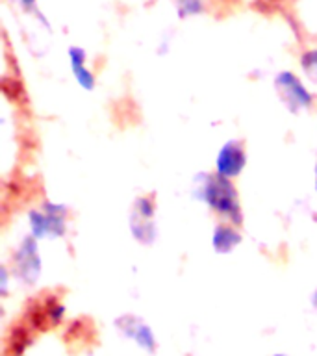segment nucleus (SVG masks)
Here are the masks:
<instances>
[{"mask_svg":"<svg viewBox=\"0 0 317 356\" xmlns=\"http://www.w3.org/2000/svg\"><path fill=\"white\" fill-rule=\"evenodd\" d=\"M197 184H199L195 189L197 199L202 200L217 213L232 219L234 222L241 219L238 193L230 178H225L221 175H208L206 178H197Z\"/></svg>","mask_w":317,"mask_h":356,"instance_id":"f257e3e1","label":"nucleus"},{"mask_svg":"<svg viewBox=\"0 0 317 356\" xmlns=\"http://www.w3.org/2000/svg\"><path fill=\"white\" fill-rule=\"evenodd\" d=\"M275 86H277V91L280 95V99L286 102L291 111H300L310 108V104L314 102V97L308 89L302 86L299 78L295 76L293 72L284 71L280 72L275 80Z\"/></svg>","mask_w":317,"mask_h":356,"instance_id":"7ed1b4c3","label":"nucleus"},{"mask_svg":"<svg viewBox=\"0 0 317 356\" xmlns=\"http://www.w3.org/2000/svg\"><path fill=\"white\" fill-rule=\"evenodd\" d=\"M13 261L17 266V273L24 282L32 284L41 273V258H39L38 245H35V238H24L22 243L19 245Z\"/></svg>","mask_w":317,"mask_h":356,"instance_id":"20e7f679","label":"nucleus"},{"mask_svg":"<svg viewBox=\"0 0 317 356\" xmlns=\"http://www.w3.org/2000/svg\"><path fill=\"white\" fill-rule=\"evenodd\" d=\"M21 4L26 11H38V8H35V0H21Z\"/></svg>","mask_w":317,"mask_h":356,"instance_id":"9b49d317","label":"nucleus"},{"mask_svg":"<svg viewBox=\"0 0 317 356\" xmlns=\"http://www.w3.org/2000/svg\"><path fill=\"white\" fill-rule=\"evenodd\" d=\"M300 65L304 69V72L308 76L317 78V49L308 50L306 54H302L300 58Z\"/></svg>","mask_w":317,"mask_h":356,"instance_id":"9d476101","label":"nucleus"},{"mask_svg":"<svg viewBox=\"0 0 317 356\" xmlns=\"http://www.w3.org/2000/svg\"><path fill=\"white\" fill-rule=\"evenodd\" d=\"M275 356H288V355H275Z\"/></svg>","mask_w":317,"mask_h":356,"instance_id":"ddd939ff","label":"nucleus"},{"mask_svg":"<svg viewBox=\"0 0 317 356\" xmlns=\"http://www.w3.org/2000/svg\"><path fill=\"white\" fill-rule=\"evenodd\" d=\"M241 236L234 227L227 225V222H222L219 227L213 230V236H211V245H213V249L219 252V254H228V252H232V249L236 245L241 241Z\"/></svg>","mask_w":317,"mask_h":356,"instance_id":"6e6552de","label":"nucleus"},{"mask_svg":"<svg viewBox=\"0 0 317 356\" xmlns=\"http://www.w3.org/2000/svg\"><path fill=\"white\" fill-rule=\"evenodd\" d=\"M86 50L80 49V47H71L69 49V63H71V71L76 78V82L82 86L83 89H91L95 88V76L93 72L89 71L88 67H86Z\"/></svg>","mask_w":317,"mask_h":356,"instance_id":"0eeeda50","label":"nucleus"},{"mask_svg":"<svg viewBox=\"0 0 317 356\" xmlns=\"http://www.w3.org/2000/svg\"><path fill=\"white\" fill-rule=\"evenodd\" d=\"M128 319H130V325H124L121 319L117 321V325H121L119 328L122 330V334H124L127 338H132L143 350L152 353V350L156 349V338L149 325H145V323H141L139 319H136V317L132 316H128Z\"/></svg>","mask_w":317,"mask_h":356,"instance_id":"423d86ee","label":"nucleus"},{"mask_svg":"<svg viewBox=\"0 0 317 356\" xmlns=\"http://www.w3.org/2000/svg\"><path fill=\"white\" fill-rule=\"evenodd\" d=\"M32 238L54 239L65 232V210L54 202H44L41 210H32L28 213Z\"/></svg>","mask_w":317,"mask_h":356,"instance_id":"f03ea898","label":"nucleus"},{"mask_svg":"<svg viewBox=\"0 0 317 356\" xmlns=\"http://www.w3.org/2000/svg\"><path fill=\"white\" fill-rule=\"evenodd\" d=\"M316 189H317V165H316Z\"/></svg>","mask_w":317,"mask_h":356,"instance_id":"f8f14e48","label":"nucleus"},{"mask_svg":"<svg viewBox=\"0 0 317 356\" xmlns=\"http://www.w3.org/2000/svg\"><path fill=\"white\" fill-rule=\"evenodd\" d=\"M172 2L177 6L180 17L197 15V13L202 10V2H200V0H172Z\"/></svg>","mask_w":317,"mask_h":356,"instance_id":"1a4fd4ad","label":"nucleus"},{"mask_svg":"<svg viewBox=\"0 0 317 356\" xmlns=\"http://www.w3.org/2000/svg\"><path fill=\"white\" fill-rule=\"evenodd\" d=\"M245 163H247V154H245L243 145L232 139L222 145L216 160V171L225 178H236L239 172L243 171Z\"/></svg>","mask_w":317,"mask_h":356,"instance_id":"39448f33","label":"nucleus"}]
</instances>
